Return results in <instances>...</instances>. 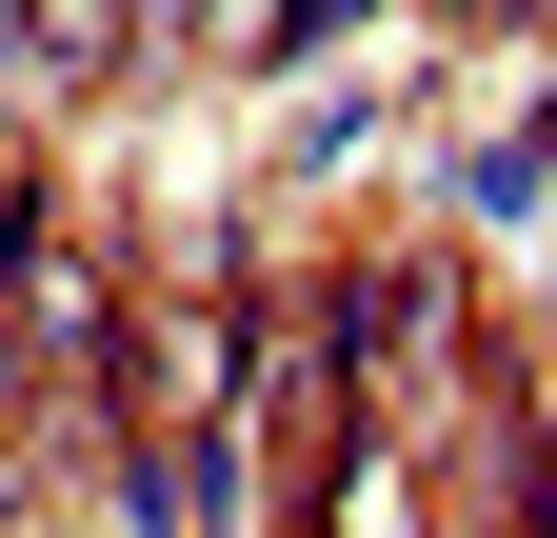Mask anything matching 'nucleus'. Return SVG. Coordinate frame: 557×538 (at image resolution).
<instances>
[{"label": "nucleus", "mask_w": 557, "mask_h": 538, "mask_svg": "<svg viewBox=\"0 0 557 538\" xmlns=\"http://www.w3.org/2000/svg\"><path fill=\"white\" fill-rule=\"evenodd\" d=\"M120 379H139V439H199V419H220V379H239V319H199V299H180V319H139V359H120Z\"/></svg>", "instance_id": "2"}, {"label": "nucleus", "mask_w": 557, "mask_h": 538, "mask_svg": "<svg viewBox=\"0 0 557 538\" xmlns=\"http://www.w3.org/2000/svg\"><path fill=\"white\" fill-rule=\"evenodd\" d=\"M338 379L418 419V399L458 379V259H359V299H338Z\"/></svg>", "instance_id": "1"}, {"label": "nucleus", "mask_w": 557, "mask_h": 538, "mask_svg": "<svg viewBox=\"0 0 557 538\" xmlns=\"http://www.w3.org/2000/svg\"><path fill=\"white\" fill-rule=\"evenodd\" d=\"M0 240H21V140H0Z\"/></svg>", "instance_id": "3"}]
</instances>
